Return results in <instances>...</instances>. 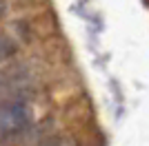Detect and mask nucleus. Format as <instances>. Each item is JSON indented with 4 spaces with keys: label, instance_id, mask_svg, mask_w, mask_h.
<instances>
[{
    "label": "nucleus",
    "instance_id": "nucleus-2",
    "mask_svg": "<svg viewBox=\"0 0 149 146\" xmlns=\"http://www.w3.org/2000/svg\"><path fill=\"white\" fill-rule=\"evenodd\" d=\"M36 146H76V142L69 140V137H45Z\"/></svg>",
    "mask_w": 149,
    "mask_h": 146
},
{
    "label": "nucleus",
    "instance_id": "nucleus-1",
    "mask_svg": "<svg viewBox=\"0 0 149 146\" xmlns=\"http://www.w3.org/2000/svg\"><path fill=\"white\" fill-rule=\"evenodd\" d=\"M31 122V111L27 104L13 102L0 106V137H13L22 133Z\"/></svg>",
    "mask_w": 149,
    "mask_h": 146
},
{
    "label": "nucleus",
    "instance_id": "nucleus-4",
    "mask_svg": "<svg viewBox=\"0 0 149 146\" xmlns=\"http://www.w3.org/2000/svg\"><path fill=\"white\" fill-rule=\"evenodd\" d=\"M2 9H5V7H2V5H0V13H2Z\"/></svg>",
    "mask_w": 149,
    "mask_h": 146
},
{
    "label": "nucleus",
    "instance_id": "nucleus-3",
    "mask_svg": "<svg viewBox=\"0 0 149 146\" xmlns=\"http://www.w3.org/2000/svg\"><path fill=\"white\" fill-rule=\"evenodd\" d=\"M13 49H16V44H13L9 38H7V36H0V60L7 58V55H11Z\"/></svg>",
    "mask_w": 149,
    "mask_h": 146
}]
</instances>
